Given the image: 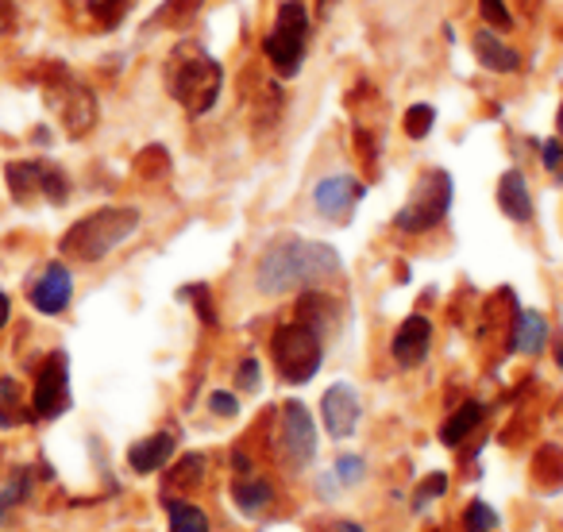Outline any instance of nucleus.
<instances>
[{"label":"nucleus","instance_id":"nucleus-13","mask_svg":"<svg viewBox=\"0 0 563 532\" xmlns=\"http://www.w3.org/2000/svg\"><path fill=\"white\" fill-rule=\"evenodd\" d=\"M429 347H432L429 317H409V321L398 329V336H394L390 352H394V363L409 370V367H421L424 355H429Z\"/></svg>","mask_w":563,"mask_h":532},{"label":"nucleus","instance_id":"nucleus-7","mask_svg":"<svg viewBox=\"0 0 563 532\" xmlns=\"http://www.w3.org/2000/svg\"><path fill=\"white\" fill-rule=\"evenodd\" d=\"M278 447H282V459L290 463L294 470L309 467L317 455V424L309 417V409L301 401H286L282 406V436H278Z\"/></svg>","mask_w":563,"mask_h":532},{"label":"nucleus","instance_id":"nucleus-12","mask_svg":"<svg viewBox=\"0 0 563 532\" xmlns=\"http://www.w3.org/2000/svg\"><path fill=\"white\" fill-rule=\"evenodd\" d=\"M70 298H74L70 270H66L63 263H51L47 270L40 275V282L32 286V306L40 309V313H47V317H58V313H66Z\"/></svg>","mask_w":563,"mask_h":532},{"label":"nucleus","instance_id":"nucleus-6","mask_svg":"<svg viewBox=\"0 0 563 532\" xmlns=\"http://www.w3.org/2000/svg\"><path fill=\"white\" fill-rule=\"evenodd\" d=\"M274 359H278V370L286 383H298V386L309 383L324 363L321 332L309 321L282 324V329L274 332Z\"/></svg>","mask_w":563,"mask_h":532},{"label":"nucleus","instance_id":"nucleus-10","mask_svg":"<svg viewBox=\"0 0 563 532\" xmlns=\"http://www.w3.org/2000/svg\"><path fill=\"white\" fill-rule=\"evenodd\" d=\"M363 193H367V189H363L360 178H352V174H332V178H324L313 186V204L324 220L344 224V220L355 212V204L363 201Z\"/></svg>","mask_w":563,"mask_h":532},{"label":"nucleus","instance_id":"nucleus-2","mask_svg":"<svg viewBox=\"0 0 563 532\" xmlns=\"http://www.w3.org/2000/svg\"><path fill=\"white\" fill-rule=\"evenodd\" d=\"M166 86H170L174 101L181 109L194 112V117H205L217 104L220 86H224V70L197 43H181L170 55V66H166Z\"/></svg>","mask_w":563,"mask_h":532},{"label":"nucleus","instance_id":"nucleus-34","mask_svg":"<svg viewBox=\"0 0 563 532\" xmlns=\"http://www.w3.org/2000/svg\"><path fill=\"white\" fill-rule=\"evenodd\" d=\"M9 27H12V4L9 0H0V35L9 32Z\"/></svg>","mask_w":563,"mask_h":532},{"label":"nucleus","instance_id":"nucleus-31","mask_svg":"<svg viewBox=\"0 0 563 532\" xmlns=\"http://www.w3.org/2000/svg\"><path fill=\"white\" fill-rule=\"evenodd\" d=\"M540 155H544V166L555 174V178H563V143L560 140H548L544 147H540Z\"/></svg>","mask_w":563,"mask_h":532},{"label":"nucleus","instance_id":"nucleus-16","mask_svg":"<svg viewBox=\"0 0 563 532\" xmlns=\"http://www.w3.org/2000/svg\"><path fill=\"white\" fill-rule=\"evenodd\" d=\"M174 455V436L170 432H155V436L140 440V444L128 452V463H132V470H140V475H155V470H163L166 463H170Z\"/></svg>","mask_w":563,"mask_h":532},{"label":"nucleus","instance_id":"nucleus-3","mask_svg":"<svg viewBox=\"0 0 563 532\" xmlns=\"http://www.w3.org/2000/svg\"><path fill=\"white\" fill-rule=\"evenodd\" d=\"M140 228V212L135 209H101L93 217L78 220L70 232L63 235V255L81 258V263H97L112 247L128 240Z\"/></svg>","mask_w":563,"mask_h":532},{"label":"nucleus","instance_id":"nucleus-35","mask_svg":"<svg viewBox=\"0 0 563 532\" xmlns=\"http://www.w3.org/2000/svg\"><path fill=\"white\" fill-rule=\"evenodd\" d=\"M324 532H367V529H363L360 521H336V524H329Z\"/></svg>","mask_w":563,"mask_h":532},{"label":"nucleus","instance_id":"nucleus-15","mask_svg":"<svg viewBox=\"0 0 563 532\" xmlns=\"http://www.w3.org/2000/svg\"><path fill=\"white\" fill-rule=\"evenodd\" d=\"M55 109L63 112V120H66V128H70V135H81V132H89L93 128V120H97V104H93V97L86 93L81 86H66V93H63V101L55 97Z\"/></svg>","mask_w":563,"mask_h":532},{"label":"nucleus","instance_id":"nucleus-5","mask_svg":"<svg viewBox=\"0 0 563 532\" xmlns=\"http://www.w3.org/2000/svg\"><path fill=\"white\" fill-rule=\"evenodd\" d=\"M448 209H452V174L424 170L421 178H417L413 197H409L398 209V217H394V228L409 235H421V232H429V228H437L440 220L448 217Z\"/></svg>","mask_w":563,"mask_h":532},{"label":"nucleus","instance_id":"nucleus-14","mask_svg":"<svg viewBox=\"0 0 563 532\" xmlns=\"http://www.w3.org/2000/svg\"><path fill=\"white\" fill-rule=\"evenodd\" d=\"M498 204L509 220L517 224H529L532 220V197H529V186H525V174L521 170H506L498 181Z\"/></svg>","mask_w":563,"mask_h":532},{"label":"nucleus","instance_id":"nucleus-8","mask_svg":"<svg viewBox=\"0 0 563 532\" xmlns=\"http://www.w3.org/2000/svg\"><path fill=\"white\" fill-rule=\"evenodd\" d=\"M66 409H70V363H66L63 352H55L40 367V378H35L32 413L43 417V421H55Z\"/></svg>","mask_w":563,"mask_h":532},{"label":"nucleus","instance_id":"nucleus-20","mask_svg":"<svg viewBox=\"0 0 563 532\" xmlns=\"http://www.w3.org/2000/svg\"><path fill=\"white\" fill-rule=\"evenodd\" d=\"M483 413H486L483 401H467V406H460V409H455V413L444 421V429H440V440H444L448 447L463 444V440H467L471 432L478 429V421H483Z\"/></svg>","mask_w":563,"mask_h":532},{"label":"nucleus","instance_id":"nucleus-23","mask_svg":"<svg viewBox=\"0 0 563 532\" xmlns=\"http://www.w3.org/2000/svg\"><path fill=\"white\" fill-rule=\"evenodd\" d=\"M336 478V490H347V486H360L367 478V459L363 455H340L336 467L329 470Z\"/></svg>","mask_w":563,"mask_h":532},{"label":"nucleus","instance_id":"nucleus-36","mask_svg":"<svg viewBox=\"0 0 563 532\" xmlns=\"http://www.w3.org/2000/svg\"><path fill=\"white\" fill-rule=\"evenodd\" d=\"M9 313H12V306H9V293H0V329L9 324Z\"/></svg>","mask_w":563,"mask_h":532},{"label":"nucleus","instance_id":"nucleus-17","mask_svg":"<svg viewBox=\"0 0 563 532\" xmlns=\"http://www.w3.org/2000/svg\"><path fill=\"white\" fill-rule=\"evenodd\" d=\"M471 47H475V58L486 66V70H494V74H517V70H521V58H517V51H509L498 35L475 32V43H471Z\"/></svg>","mask_w":563,"mask_h":532},{"label":"nucleus","instance_id":"nucleus-38","mask_svg":"<svg viewBox=\"0 0 563 532\" xmlns=\"http://www.w3.org/2000/svg\"><path fill=\"white\" fill-rule=\"evenodd\" d=\"M317 4H321V9H332V4H336V0H317Z\"/></svg>","mask_w":563,"mask_h":532},{"label":"nucleus","instance_id":"nucleus-28","mask_svg":"<svg viewBox=\"0 0 563 532\" xmlns=\"http://www.w3.org/2000/svg\"><path fill=\"white\" fill-rule=\"evenodd\" d=\"M478 12H483V20L490 27H509V24H514V16H509V9L501 4V0H478Z\"/></svg>","mask_w":563,"mask_h":532},{"label":"nucleus","instance_id":"nucleus-21","mask_svg":"<svg viewBox=\"0 0 563 532\" xmlns=\"http://www.w3.org/2000/svg\"><path fill=\"white\" fill-rule=\"evenodd\" d=\"M170 509V532H209V517L194 501H166Z\"/></svg>","mask_w":563,"mask_h":532},{"label":"nucleus","instance_id":"nucleus-18","mask_svg":"<svg viewBox=\"0 0 563 532\" xmlns=\"http://www.w3.org/2000/svg\"><path fill=\"white\" fill-rule=\"evenodd\" d=\"M548 344V321L544 313H537V309H525L521 317H517V329H514V352L521 355H540Z\"/></svg>","mask_w":563,"mask_h":532},{"label":"nucleus","instance_id":"nucleus-11","mask_svg":"<svg viewBox=\"0 0 563 532\" xmlns=\"http://www.w3.org/2000/svg\"><path fill=\"white\" fill-rule=\"evenodd\" d=\"M321 417H324V429H329L332 440H347L355 429H360V417H363L360 394H355L347 383L329 386V390H324V401H321Z\"/></svg>","mask_w":563,"mask_h":532},{"label":"nucleus","instance_id":"nucleus-29","mask_svg":"<svg viewBox=\"0 0 563 532\" xmlns=\"http://www.w3.org/2000/svg\"><path fill=\"white\" fill-rule=\"evenodd\" d=\"M132 4H135V0H101V9H97V16H101L109 27H117L120 20L128 16V9H132Z\"/></svg>","mask_w":563,"mask_h":532},{"label":"nucleus","instance_id":"nucleus-25","mask_svg":"<svg viewBox=\"0 0 563 532\" xmlns=\"http://www.w3.org/2000/svg\"><path fill=\"white\" fill-rule=\"evenodd\" d=\"M463 529L467 532H494L498 529V513H494L486 501H471L467 513H463Z\"/></svg>","mask_w":563,"mask_h":532},{"label":"nucleus","instance_id":"nucleus-27","mask_svg":"<svg viewBox=\"0 0 563 532\" xmlns=\"http://www.w3.org/2000/svg\"><path fill=\"white\" fill-rule=\"evenodd\" d=\"M27 486H32V475H27V470H20V475H16V483H12L9 490L0 494V521H9L12 506H16V501H24Z\"/></svg>","mask_w":563,"mask_h":532},{"label":"nucleus","instance_id":"nucleus-22","mask_svg":"<svg viewBox=\"0 0 563 532\" xmlns=\"http://www.w3.org/2000/svg\"><path fill=\"white\" fill-rule=\"evenodd\" d=\"M20 421H27V406H24V398H20V386L12 383V378H4V383H0V424L12 429V424H20Z\"/></svg>","mask_w":563,"mask_h":532},{"label":"nucleus","instance_id":"nucleus-26","mask_svg":"<svg viewBox=\"0 0 563 532\" xmlns=\"http://www.w3.org/2000/svg\"><path fill=\"white\" fill-rule=\"evenodd\" d=\"M432 120H437V109H432V104H413V109L406 112V132L413 135V140H424Z\"/></svg>","mask_w":563,"mask_h":532},{"label":"nucleus","instance_id":"nucleus-37","mask_svg":"<svg viewBox=\"0 0 563 532\" xmlns=\"http://www.w3.org/2000/svg\"><path fill=\"white\" fill-rule=\"evenodd\" d=\"M555 363H560V370H563V344H560V352H555Z\"/></svg>","mask_w":563,"mask_h":532},{"label":"nucleus","instance_id":"nucleus-1","mask_svg":"<svg viewBox=\"0 0 563 532\" xmlns=\"http://www.w3.org/2000/svg\"><path fill=\"white\" fill-rule=\"evenodd\" d=\"M344 270L340 263V251L329 247V243H313V240H278L263 251L255 270V282L263 293L278 298V293L301 290V286H317L324 278H336Z\"/></svg>","mask_w":563,"mask_h":532},{"label":"nucleus","instance_id":"nucleus-32","mask_svg":"<svg viewBox=\"0 0 563 532\" xmlns=\"http://www.w3.org/2000/svg\"><path fill=\"white\" fill-rule=\"evenodd\" d=\"M209 409H212V413H217V417H235V413H240V401H235L232 394L217 390V394H212V398H209Z\"/></svg>","mask_w":563,"mask_h":532},{"label":"nucleus","instance_id":"nucleus-30","mask_svg":"<svg viewBox=\"0 0 563 532\" xmlns=\"http://www.w3.org/2000/svg\"><path fill=\"white\" fill-rule=\"evenodd\" d=\"M444 490H448V478H444V475H429V478H424L421 490H417V501H413V506H417V509L429 506V501H432V498H440Z\"/></svg>","mask_w":563,"mask_h":532},{"label":"nucleus","instance_id":"nucleus-39","mask_svg":"<svg viewBox=\"0 0 563 532\" xmlns=\"http://www.w3.org/2000/svg\"><path fill=\"white\" fill-rule=\"evenodd\" d=\"M560 135H563V109H560Z\"/></svg>","mask_w":563,"mask_h":532},{"label":"nucleus","instance_id":"nucleus-9","mask_svg":"<svg viewBox=\"0 0 563 532\" xmlns=\"http://www.w3.org/2000/svg\"><path fill=\"white\" fill-rule=\"evenodd\" d=\"M9 189L16 201H32V197H47L51 204L66 201V174L51 163H12L9 166Z\"/></svg>","mask_w":563,"mask_h":532},{"label":"nucleus","instance_id":"nucleus-4","mask_svg":"<svg viewBox=\"0 0 563 532\" xmlns=\"http://www.w3.org/2000/svg\"><path fill=\"white\" fill-rule=\"evenodd\" d=\"M306 47H309V12L298 0H286L278 9L271 35H266L263 51L282 78H294L301 70V63H306Z\"/></svg>","mask_w":563,"mask_h":532},{"label":"nucleus","instance_id":"nucleus-33","mask_svg":"<svg viewBox=\"0 0 563 532\" xmlns=\"http://www.w3.org/2000/svg\"><path fill=\"white\" fill-rule=\"evenodd\" d=\"M258 378H263L258 359H243L240 363V386H243V390H258Z\"/></svg>","mask_w":563,"mask_h":532},{"label":"nucleus","instance_id":"nucleus-24","mask_svg":"<svg viewBox=\"0 0 563 532\" xmlns=\"http://www.w3.org/2000/svg\"><path fill=\"white\" fill-rule=\"evenodd\" d=\"M197 9H201V0H166V9L155 16V24L181 27V24H189V20L197 16Z\"/></svg>","mask_w":563,"mask_h":532},{"label":"nucleus","instance_id":"nucleus-19","mask_svg":"<svg viewBox=\"0 0 563 532\" xmlns=\"http://www.w3.org/2000/svg\"><path fill=\"white\" fill-rule=\"evenodd\" d=\"M232 498H235V506H240L243 513L255 517V513H263V509H271L274 486L266 483V478H258V475H247V478H240V483L232 486Z\"/></svg>","mask_w":563,"mask_h":532}]
</instances>
